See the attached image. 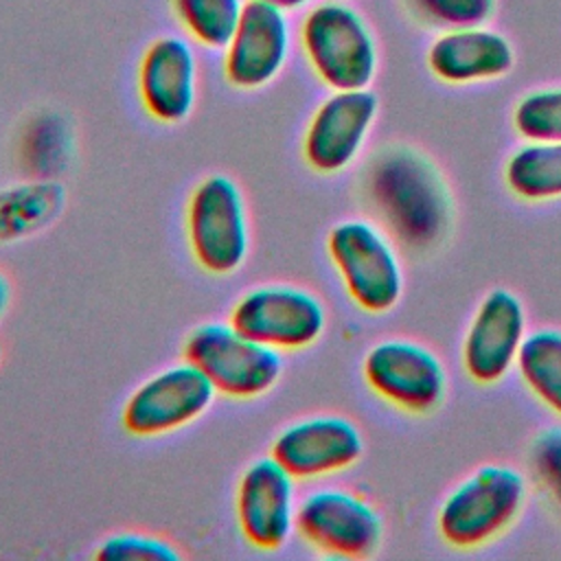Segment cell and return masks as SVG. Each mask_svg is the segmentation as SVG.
Here are the masks:
<instances>
[{"instance_id": "obj_11", "label": "cell", "mask_w": 561, "mask_h": 561, "mask_svg": "<svg viewBox=\"0 0 561 561\" xmlns=\"http://www.w3.org/2000/svg\"><path fill=\"white\" fill-rule=\"evenodd\" d=\"M379 114L370 88L331 90L311 112L300 151L307 167L320 175L346 171L362 153Z\"/></svg>"}, {"instance_id": "obj_3", "label": "cell", "mask_w": 561, "mask_h": 561, "mask_svg": "<svg viewBox=\"0 0 561 561\" xmlns=\"http://www.w3.org/2000/svg\"><path fill=\"white\" fill-rule=\"evenodd\" d=\"M528 497L526 478L511 465L489 462L447 491L436 511L440 539L458 550L491 543L522 515Z\"/></svg>"}, {"instance_id": "obj_15", "label": "cell", "mask_w": 561, "mask_h": 561, "mask_svg": "<svg viewBox=\"0 0 561 561\" xmlns=\"http://www.w3.org/2000/svg\"><path fill=\"white\" fill-rule=\"evenodd\" d=\"M528 333V318L522 298L495 287L478 302L462 337V368L476 383L502 381L517 364L519 348Z\"/></svg>"}, {"instance_id": "obj_10", "label": "cell", "mask_w": 561, "mask_h": 561, "mask_svg": "<svg viewBox=\"0 0 561 561\" xmlns=\"http://www.w3.org/2000/svg\"><path fill=\"white\" fill-rule=\"evenodd\" d=\"M362 375L379 399L410 414L436 410L447 394L443 359L425 344L405 337L375 342L364 355Z\"/></svg>"}, {"instance_id": "obj_12", "label": "cell", "mask_w": 561, "mask_h": 561, "mask_svg": "<svg viewBox=\"0 0 561 561\" xmlns=\"http://www.w3.org/2000/svg\"><path fill=\"white\" fill-rule=\"evenodd\" d=\"M294 37L289 13L261 0H248L232 37L219 53L226 83L239 92L274 83L291 59Z\"/></svg>"}, {"instance_id": "obj_16", "label": "cell", "mask_w": 561, "mask_h": 561, "mask_svg": "<svg viewBox=\"0 0 561 561\" xmlns=\"http://www.w3.org/2000/svg\"><path fill=\"white\" fill-rule=\"evenodd\" d=\"M364 434L342 414H313L287 423L270 445L296 480H318L353 467L364 456Z\"/></svg>"}, {"instance_id": "obj_24", "label": "cell", "mask_w": 561, "mask_h": 561, "mask_svg": "<svg viewBox=\"0 0 561 561\" xmlns=\"http://www.w3.org/2000/svg\"><path fill=\"white\" fill-rule=\"evenodd\" d=\"M403 7L419 24L438 31L482 26L495 13V0H403Z\"/></svg>"}, {"instance_id": "obj_13", "label": "cell", "mask_w": 561, "mask_h": 561, "mask_svg": "<svg viewBox=\"0 0 561 561\" xmlns=\"http://www.w3.org/2000/svg\"><path fill=\"white\" fill-rule=\"evenodd\" d=\"M140 107L160 125H180L191 118L199 99L197 46L184 33L153 37L136 68Z\"/></svg>"}, {"instance_id": "obj_2", "label": "cell", "mask_w": 561, "mask_h": 561, "mask_svg": "<svg viewBox=\"0 0 561 561\" xmlns=\"http://www.w3.org/2000/svg\"><path fill=\"white\" fill-rule=\"evenodd\" d=\"M311 75L329 90L370 88L379 48L366 18L346 0H318L296 33Z\"/></svg>"}, {"instance_id": "obj_23", "label": "cell", "mask_w": 561, "mask_h": 561, "mask_svg": "<svg viewBox=\"0 0 561 561\" xmlns=\"http://www.w3.org/2000/svg\"><path fill=\"white\" fill-rule=\"evenodd\" d=\"M511 123L524 140H561V85L524 94L513 107Z\"/></svg>"}, {"instance_id": "obj_9", "label": "cell", "mask_w": 561, "mask_h": 561, "mask_svg": "<svg viewBox=\"0 0 561 561\" xmlns=\"http://www.w3.org/2000/svg\"><path fill=\"white\" fill-rule=\"evenodd\" d=\"M215 399L217 390L208 377L182 357L134 388L121 410V423L136 438H158L195 423Z\"/></svg>"}, {"instance_id": "obj_7", "label": "cell", "mask_w": 561, "mask_h": 561, "mask_svg": "<svg viewBox=\"0 0 561 561\" xmlns=\"http://www.w3.org/2000/svg\"><path fill=\"white\" fill-rule=\"evenodd\" d=\"M228 322L265 346L294 353L313 346L322 337L327 307L305 287L265 283L234 300Z\"/></svg>"}, {"instance_id": "obj_27", "label": "cell", "mask_w": 561, "mask_h": 561, "mask_svg": "<svg viewBox=\"0 0 561 561\" xmlns=\"http://www.w3.org/2000/svg\"><path fill=\"white\" fill-rule=\"evenodd\" d=\"M261 2H267L285 13H294V11H302V9H309L311 4H316L318 0H261Z\"/></svg>"}, {"instance_id": "obj_28", "label": "cell", "mask_w": 561, "mask_h": 561, "mask_svg": "<svg viewBox=\"0 0 561 561\" xmlns=\"http://www.w3.org/2000/svg\"><path fill=\"white\" fill-rule=\"evenodd\" d=\"M9 305H11V283H9L7 274L0 270V318L4 316Z\"/></svg>"}, {"instance_id": "obj_21", "label": "cell", "mask_w": 561, "mask_h": 561, "mask_svg": "<svg viewBox=\"0 0 561 561\" xmlns=\"http://www.w3.org/2000/svg\"><path fill=\"white\" fill-rule=\"evenodd\" d=\"M72 127L57 112L35 114L20 136V160L31 178H55L72 156Z\"/></svg>"}, {"instance_id": "obj_22", "label": "cell", "mask_w": 561, "mask_h": 561, "mask_svg": "<svg viewBox=\"0 0 561 561\" xmlns=\"http://www.w3.org/2000/svg\"><path fill=\"white\" fill-rule=\"evenodd\" d=\"M248 0H169L182 33L199 48L221 53L232 37Z\"/></svg>"}, {"instance_id": "obj_8", "label": "cell", "mask_w": 561, "mask_h": 561, "mask_svg": "<svg viewBox=\"0 0 561 561\" xmlns=\"http://www.w3.org/2000/svg\"><path fill=\"white\" fill-rule=\"evenodd\" d=\"M296 533L307 546L327 557L366 559L383 541V519L359 493L342 486H320L298 500Z\"/></svg>"}, {"instance_id": "obj_1", "label": "cell", "mask_w": 561, "mask_h": 561, "mask_svg": "<svg viewBox=\"0 0 561 561\" xmlns=\"http://www.w3.org/2000/svg\"><path fill=\"white\" fill-rule=\"evenodd\" d=\"M362 186L381 228L410 252L434 250L449 234L454 197L443 171L421 149L405 142L379 147L364 167Z\"/></svg>"}, {"instance_id": "obj_5", "label": "cell", "mask_w": 561, "mask_h": 561, "mask_svg": "<svg viewBox=\"0 0 561 561\" xmlns=\"http://www.w3.org/2000/svg\"><path fill=\"white\" fill-rule=\"evenodd\" d=\"M184 232L188 250L204 272L213 276L239 272L252 245L241 186L226 173L202 178L186 202Z\"/></svg>"}, {"instance_id": "obj_26", "label": "cell", "mask_w": 561, "mask_h": 561, "mask_svg": "<svg viewBox=\"0 0 561 561\" xmlns=\"http://www.w3.org/2000/svg\"><path fill=\"white\" fill-rule=\"evenodd\" d=\"M94 557L105 561H178L182 554L162 537L147 533H116L99 543Z\"/></svg>"}, {"instance_id": "obj_17", "label": "cell", "mask_w": 561, "mask_h": 561, "mask_svg": "<svg viewBox=\"0 0 561 561\" xmlns=\"http://www.w3.org/2000/svg\"><path fill=\"white\" fill-rule=\"evenodd\" d=\"M430 72L449 85L493 81L513 70V44L497 31L465 26L440 31L425 55Z\"/></svg>"}, {"instance_id": "obj_25", "label": "cell", "mask_w": 561, "mask_h": 561, "mask_svg": "<svg viewBox=\"0 0 561 561\" xmlns=\"http://www.w3.org/2000/svg\"><path fill=\"white\" fill-rule=\"evenodd\" d=\"M528 469L537 486L561 508V423L548 425L533 436Z\"/></svg>"}, {"instance_id": "obj_18", "label": "cell", "mask_w": 561, "mask_h": 561, "mask_svg": "<svg viewBox=\"0 0 561 561\" xmlns=\"http://www.w3.org/2000/svg\"><path fill=\"white\" fill-rule=\"evenodd\" d=\"M66 206V188L55 178H31L0 188V243L46 230Z\"/></svg>"}, {"instance_id": "obj_29", "label": "cell", "mask_w": 561, "mask_h": 561, "mask_svg": "<svg viewBox=\"0 0 561 561\" xmlns=\"http://www.w3.org/2000/svg\"><path fill=\"white\" fill-rule=\"evenodd\" d=\"M0 362H2V344H0Z\"/></svg>"}, {"instance_id": "obj_14", "label": "cell", "mask_w": 561, "mask_h": 561, "mask_svg": "<svg viewBox=\"0 0 561 561\" xmlns=\"http://www.w3.org/2000/svg\"><path fill=\"white\" fill-rule=\"evenodd\" d=\"M296 478L276 458L261 456L241 471L234 517L252 548L280 550L296 533Z\"/></svg>"}, {"instance_id": "obj_19", "label": "cell", "mask_w": 561, "mask_h": 561, "mask_svg": "<svg viewBox=\"0 0 561 561\" xmlns=\"http://www.w3.org/2000/svg\"><path fill=\"white\" fill-rule=\"evenodd\" d=\"M504 184L522 202L561 197V140H526L504 162Z\"/></svg>"}, {"instance_id": "obj_6", "label": "cell", "mask_w": 561, "mask_h": 561, "mask_svg": "<svg viewBox=\"0 0 561 561\" xmlns=\"http://www.w3.org/2000/svg\"><path fill=\"white\" fill-rule=\"evenodd\" d=\"M182 357L193 362L217 394L250 401L267 394L283 377V353L256 342L230 322H202L182 344Z\"/></svg>"}, {"instance_id": "obj_20", "label": "cell", "mask_w": 561, "mask_h": 561, "mask_svg": "<svg viewBox=\"0 0 561 561\" xmlns=\"http://www.w3.org/2000/svg\"><path fill=\"white\" fill-rule=\"evenodd\" d=\"M515 370L526 390L561 416V329L543 327L528 331Z\"/></svg>"}, {"instance_id": "obj_4", "label": "cell", "mask_w": 561, "mask_h": 561, "mask_svg": "<svg viewBox=\"0 0 561 561\" xmlns=\"http://www.w3.org/2000/svg\"><path fill=\"white\" fill-rule=\"evenodd\" d=\"M327 254L346 296L366 313H386L403 296L405 274L394 239L375 221L351 217L331 226Z\"/></svg>"}]
</instances>
